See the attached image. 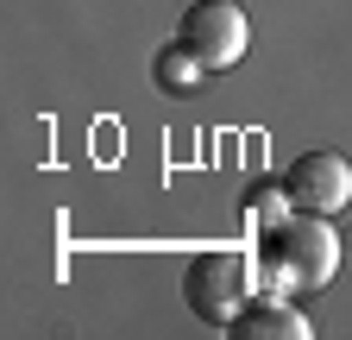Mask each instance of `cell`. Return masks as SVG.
Here are the masks:
<instances>
[{
    "instance_id": "cell-3",
    "label": "cell",
    "mask_w": 352,
    "mask_h": 340,
    "mask_svg": "<svg viewBox=\"0 0 352 340\" xmlns=\"http://www.w3.org/2000/svg\"><path fill=\"white\" fill-rule=\"evenodd\" d=\"M176 38L220 76V70H233L252 51V19H245L239 0H195V7L183 13V25H176Z\"/></svg>"
},
{
    "instance_id": "cell-5",
    "label": "cell",
    "mask_w": 352,
    "mask_h": 340,
    "mask_svg": "<svg viewBox=\"0 0 352 340\" xmlns=\"http://www.w3.org/2000/svg\"><path fill=\"white\" fill-rule=\"evenodd\" d=\"M227 340H315V321H302V309L277 290H252V303L220 328Z\"/></svg>"
},
{
    "instance_id": "cell-6",
    "label": "cell",
    "mask_w": 352,
    "mask_h": 340,
    "mask_svg": "<svg viewBox=\"0 0 352 340\" xmlns=\"http://www.w3.org/2000/svg\"><path fill=\"white\" fill-rule=\"evenodd\" d=\"M208 76H214V70H208V63L183 45V38H176V45H164V51L151 57V82H157L164 95H176V101L201 95V89H208Z\"/></svg>"
},
{
    "instance_id": "cell-1",
    "label": "cell",
    "mask_w": 352,
    "mask_h": 340,
    "mask_svg": "<svg viewBox=\"0 0 352 340\" xmlns=\"http://www.w3.org/2000/svg\"><path fill=\"white\" fill-rule=\"evenodd\" d=\"M252 265H258V290H277V296H315V290H327L333 271H340L333 215H302V208H296V215L258 227Z\"/></svg>"
},
{
    "instance_id": "cell-7",
    "label": "cell",
    "mask_w": 352,
    "mask_h": 340,
    "mask_svg": "<svg viewBox=\"0 0 352 340\" xmlns=\"http://www.w3.org/2000/svg\"><path fill=\"white\" fill-rule=\"evenodd\" d=\"M239 215H245L252 233L271 227V221H283V215H296L289 183H283V177H258V183H245V189H239Z\"/></svg>"
},
{
    "instance_id": "cell-2",
    "label": "cell",
    "mask_w": 352,
    "mask_h": 340,
    "mask_svg": "<svg viewBox=\"0 0 352 340\" xmlns=\"http://www.w3.org/2000/svg\"><path fill=\"white\" fill-rule=\"evenodd\" d=\"M252 290H258V265H252V252H227V246H214V252H195L189 271H183V303L195 321L208 328H227L245 303H252Z\"/></svg>"
},
{
    "instance_id": "cell-4",
    "label": "cell",
    "mask_w": 352,
    "mask_h": 340,
    "mask_svg": "<svg viewBox=\"0 0 352 340\" xmlns=\"http://www.w3.org/2000/svg\"><path fill=\"white\" fill-rule=\"evenodd\" d=\"M283 183L302 215H346L352 208V164L340 151H302L283 170Z\"/></svg>"
}]
</instances>
